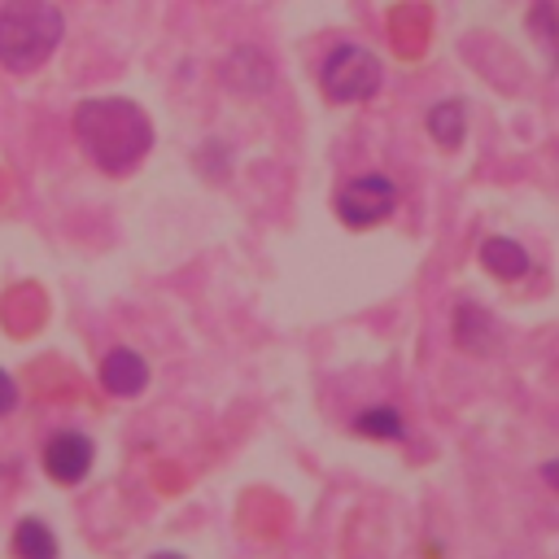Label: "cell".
<instances>
[{
  "mask_svg": "<svg viewBox=\"0 0 559 559\" xmlns=\"http://www.w3.org/2000/svg\"><path fill=\"white\" fill-rule=\"evenodd\" d=\"M74 135L92 166L105 175H131L153 148L148 114L127 96H92L74 109Z\"/></svg>",
  "mask_w": 559,
  "mask_h": 559,
  "instance_id": "1",
  "label": "cell"
},
{
  "mask_svg": "<svg viewBox=\"0 0 559 559\" xmlns=\"http://www.w3.org/2000/svg\"><path fill=\"white\" fill-rule=\"evenodd\" d=\"M66 35V17L52 0H4L0 4V66L9 74L39 70Z\"/></svg>",
  "mask_w": 559,
  "mask_h": 559,
  "instance_id": "2",
  "label": "cell"
},
{
  "mask_svg": "<svg viewBox=\"0 0 559 559\" xmlns=\"http://www.w3.org/2000/svg\"><path fill=\"white\" fill-rule=\"evenodd\" d=\"M384 83V70H380V57L362 44H336L328 48V57L319 61V87L332 105H358V100H371Z\"/></svg>",
  "mask_w": 559,
  "mask_h": 559,
  "instance_id": "3",
  "label": "cell"
},
{
  "mask_svg": "<svg viewBox=\"0 0 559 559\" xmlns=\"http://www.w3.org/2000/svg\"><path fill=\"white\" fill-rule=\"evenodd\" d=\"M336 218L345 227H376L393 214L397 205V183L380 170H367V175H354L349 183L336 188Z\"/></svg>",
  "mask_w": 559,
  "mask_h": 559,
  "instance_id": "4",
  "label": "cell"
},
{
  "mask_svg": "<svg viewBox=\"0 0 559 559\" xmlns=\"http://www.w3.org/2000/svg\"><path fill=\"white\" fill-rule=\"evenodd\" d=\"M92 437L87 432H74V428H61L44 441V472L57 480V485H79L87 472H92Z\"/></svg>",
  "mask_w": 559,
  "mask_h": 559,
  "instance_id": "5",
  "label": "cell"
},
{
  "mask_svg": "<svg viewBox=\"0 0 559 559\" xmlns=\"http://www.w3.org/2000/svg\"><path fill=\"white\" fill-rule=\"evenodd\" d=\"M100 384H105V393H114V397H135V393H144V384H148V362H144L135 349L118 345V349H109V354L100 358Z\"/></svg>",
  "mask_w": 559,
  "mask_h": 559,
  "instance_id": "6",
  "label": "cell"
},
{
  "mask_svg": "<svg viewBox=\"0 0 559 559\" xmlns=\"http://www.w3.org/2000/svg\"><path fill=\"white\" fill-rule=\"evenodd\" d=\"M480 266H485L489 275H498V280H520V275L533 271V258H528V249H524L520 240H511V236H489V240H480Z\"/></svg>",
  "mask_w": 559,
  "mask_h": 559,
  "instance_id": "7",
  "label": "cell"
},
{
  "mask_svg": "<svg viewBox=\"0 0 559 559\" xmlns=\"http://www.w3.org/2000/svg\"><path fill=\"white\" fill-rule=\"evenodd\" d=\"M454 341H459V349H467V354H489L493 341H498V323H493L480 306L459 301V306H454Z\"/></svg>",
  "mask_w": 559,
  "mask_h": 559,
  "instance_id": "8",
  "label": "cell"
},
{
  "mask_svg": "<svg viewBox=\"0 0 559 559\" xmlns=\"http://www.w3.org/2000/svg\"><path fill=\"white\" fill-rule=\"evenodd\" d=\"M424 127H428V135H432L441 148H459L463 135H467V105L454 100V96H450V100H437V105L428 109Z\"/></svg>",
  "mask_w": 559,
  "mask_h": 559,
  "instance_id": "9",
  "label": "cell"
},
{
  "mask_svg": "<svg viewBox=\"0 0 559 559\" xmlns=\"http://www.w3.org/2000/svg\"><path fill=\"white\" fill-rule=\"evenodd\" d=\"M13 555H17V559H57V537H52V528H48L44 520H35V515L17 520V528H13Z\"/></svg>",
  "mask_w": 559,
  "mask_h": 559,
  "instance_id": "10",
  "label": "cell"
},
{
  "mask_svg": "<svg viewBox=\"0 0 559 559\" xmlns=\"http://www.w3.org/2000/svg\"><path fill=\"white\" fill-rule=\"evenodd\" d=\"M354 428L362 437H380V441H402L406 437V419L397 406H367L354 415Z\"/></svg>",
  "mask_w": 559,
  "mask_h": 559,
  "instance_id": "11",
  "label": "cell"
},
{
  "mask_svg": "<svg viewBox=\"0 0 559 559\" xmlns=\"http://www.w3.org/2000/svg\"><path fill=\"white\" fill-rule=\"evenodd\" d=\"M528 31L537 35V44H550V70H559V9L550 0H537L528 9Z\"/></svg>",
  "mask_w": 559,
  "mask_h": 559,
  "instance_id": "12",
  "label": "cell"
},
{
  "mask_svg": "<svg viewBox=\"0 0 559 559\" xmlns=\"http://www.w3.org/2000/svg\"><path fill=\"white\" fill-rule=\"evenodd\" d=\"M17 406V384H13V376L0 367V415H9Z\"/></svg>",
  "mask_w": 559,
  "mask_h": 559,
  "instance_id": "13",
  "label": "cell"
},
{
  "mask_svg": "<svg viewBox=\"0 0 559 559\" xmlns=\"http://www.w3.org/2000/svg\"><path fill=\"white\" fill-rule=\"evenodd\" d=\"M542 480L559 493V459H546V463H542Z\"/></svg>",
  "mask_w": 559,
  "mask_h": 559,
  "instance_id": "14",
  "label": "cell"
},
{
  "mask_svg": "<svg viewBox=\"0 0 559 559\" xmlns=\"http://www.w3.org/2000/svg\"><path fill=\"white\" fill-rule=\"evenodd\" d=\"M148 559H183V555H175V550H157V555H148Z\"/></svg>",
  "mask_w": 559,
  "mask_h": 559,
  "instance_id": "15",
  "label": "cell"
}]
</instances>
